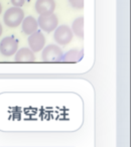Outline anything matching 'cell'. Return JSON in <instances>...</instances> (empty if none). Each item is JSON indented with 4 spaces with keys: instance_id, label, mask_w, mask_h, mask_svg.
<instances>
[{
    "instance_id": "1",
    "label": "cell",
    "mask_w": 131,
    "mask_h": 147,
    "mask_svg": "<svg viewBox=\"0 0 131 147\" xmlns=\"http://www.w3.org/2000/svg\"><path fill=\"white\" fill-rule=\"evenodd\" d=\"M24 18V11L20 7H10L7 9L3 16V21L6 26L10 28H15L19 26Z\"/></svg>"
},
{
    "instance_id": "7",
    "label": "cell",
    "mask_w": 131,
    "mask_h": 147,
    "mask_svg": "<svg viewBox=\"0 0 131 147\" xmlns=\"http://www.w3.org/2000/svg\"><path fill=\"white\" fill-rule=\"evenodd\" d=\"M55 9V0H36L35 2V10L39 15L51 14V13H53Z\"/></svg>"
},
{
    "instance_id": "10",
    "label": "cell",
    "mask_w": 131,
    "mask_h": 147,
    "mask_svg": "<svg viewBox=\"0 0 131 147\" xmlns=\"http://www.w3.org/2000/svg\"><path fill=\"white\" fill-rule=\"evenodd\" d=\"M71 29H72L74 35L80 37V38H84V17L81 16L75 19L72 23Z\"/></svg>"
},
{
    "instance_id": "5",
    "label": "cell",
    "mask_w": 131,
    "mask_h": 147,
    "mask_svg": "<svg viewBox=\"0 0 131 147\" xmlns=\"http://www.w3.org/2000/svg\"><path fill=\"white\" fill-rule=\"evenodd\" d=\"M18 49V40L14 36H6L0 41V53L3 57H12Z\"/></svg>"
},
{
    "instance_id": "3",
    "label": "cell",
    "mask_w": 131,
    "mask_h": 147,
    "mask_svg": "<svg viewBox=\"0 0 131 147\" xmlns=\"http://www.w3.org/2000/svg\"><path fill=\"white\" fill-rule=\"evenodd\" d=\"M73 37H74V33H73L71 27L68 25H59L55 29L53 39L57 45L66 47L73 40Z\"/></svg>"
},
{
    "instance_id": "2",
    "label": "cell",
    "mask_w": 131,
    "mask_h": 147,
    "mask_svg": "<svg viewBox=\"0 0 131 147\" xmlns=\"http://www.w3.org/2000/svg\"><path fill=\"white\" fill-rule=\"evenodd\" d=\"M63 53L57 45H49L43 49L41 59L45 63H57L63 61Z\"/></svg>"
},
{
    "instance_id": "12",
    "label": "cell",
    "mask_w": 131,
    "mask_h": 147,
    "mask_svg": "<svg viewBox=\"0 0 131 147\" xmlns=\"http://www.w3.org/2000/svg\"><path fill=\"white\" fill-rule=\"evenodd\" d=\"M71 6L75 9H83L84 8V0H69Z\"/></svg>"
},
{
    "instance_id": "14",
    "label": "cell",
    "mask_w": 131,
    "mask_h": 147,
    "mask_svg": "<svg viewBox=\"0 0 131 147\" xmlns=\"http://www.w3.org/2000/svg\"><path fill=\"white\" fill-rule=\"evenodd\" d=\"M2 31H3L2 25H1V23H0V36H1V34H2Z\"/></svg>"
},
{
    "instance_id": "15",
    "label": "cell",
    "mask_w": 131,
    "mask_h": 147,
    "mask_svg": "<svg viewBox=\"0 0 131 147\" xmlns=\"http://www.w3.org/2000/svg\"><path fill=\"white\" fill-rule=\"evenodd\" d=\"M1 12H2V5L0 3V14H1Z\"/></svg>"
},
{
    "instance_id": "6",
    "label": "cell",
    "mask_w": 131,
    "mask_h": 147,
    "mask_svg": "<svg viewBox=\"0 0 131 147\" xmlns=\"http://www.w3.org/2000/svg\"><path fill=\"white\" fill-rule=\"evenodd\" d=\"M27 42H28L29 49L33 51V53H38L41 51L43 49L45 45V36L43 33L39 30H36L33 32L32 34L28 35L27 38Z\"/></svg>"
},
{
    "instance_id": "13",
    "label": "cell",
    "mask_w": 131,
    "mask_h": 147,
    "mask_svg": "<svg viewBox=\"0 0 131 147\" xmlns=\"http://www.w3.org/2000/svg\"><path fill=\"white\" fill-rule=\"evenodd\" d=\"M11 3L14 7H21L24 5L25 0H11Z\"/></svg>"
},
{
    "instance_id": "9",
    "label": "cell",
    "mask_w": 131,
    "mask_h": 147,
    "mask_svg": "<svg viewBox=\"0 0 131 147\" xmlns=\"http://www.w3.org/2000/svg\"><path fill=\"white\" fill-rule=\"evenodd\" d=\"M22 24V29L23 33H25L26 35H30L32 34L33 32L38 29V24H37V20L34 18L33 16H27V17H24L21 22Z\"/></svg>"
},
{
    "instance_id": "11",
    "label": "cell",
    "mask_w": 131,
    "mask_h": 147,
    "mask_svg": "<svg viewBox=\"0 0 131 147\" xmlns=\"http://www.w3.org/2000/svg\"><path fill=\"white\" fill-rule=\"evenodd\" d=\"M72 61V59H75V61H78L79 59V51H76V49H72V51H68V53L63 55V61Z\"/></svg>"
},
{
    "instance_id": "8",
    "label": "cell",
    "mask_w": 131,
    "mask_h": 147,
    "mask_svg": "<svg viewBox=\"0 0 131 147\" xmlns=\"http://www.w3.org/2000/svg\"><path fill=\"white\" fill-rule=\"evenodd\" d=\"M14 61L17 63H31L35 61L34 53L29 47H21L17 49L14 55Z\"/></svg>"
},
{
    "instance_id": "4",
    "label": "cell",
    "mask_w": 131,
    "mask_h": 147,
    "mask_svg": "<svg viewBox=\"0 0 131 147\" xmlns=\"http://www.w3.org/2000/svg\"><path fill=\"white\" fill-rule=\"evenodd\" d=\"M36 20L39 28L47 33H51L59 25V19L55 13L39 15Z\"/></svg>"
}]
</instances>
